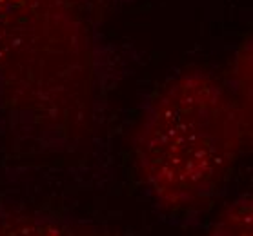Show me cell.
I'll return each mask as SVG.
<instances>
[{"label":"cell","instance_id":"cell-3","mask_svg":"<svg viewBox=\"0 0 253 236\" xmlns=\"http://www.w3.org/2000/svg\"><path fill=\"white\" fill-rule=\"evenodd\" d=\"M0 236H111L89 225H69L51 220L18 218L0 222Z\"/></svg>","mask_w":253,"mask_h":236},{"label":"cell","instance_id":"cell-5","mask_svg":"<svg viewBox=\"0 0 253 236\" xmlns=\"http://www.w3.org/2000/svg\"><path fill=\"white\" fill-rule=\"evenodd\" d=\"M252 38L248 36L235 49L228 76L224 78L230 84L231 91L237 95V98L250 109H252Z\"/></svg>","mask_w":253,"mask_h":236},{"label":"cell","instance_id":"cell-1","mask_svg":"<svg viewBox=\"0 0 253 236\" xmlns=\"http://www.w3.org/2000/svg\"><path fill=\"white\" fill-rule=\"evenodd\" d=\"M108 62L100 15L84 0H0V109L57 145L95 131Z\"/></svg>","mask_w":253,"mask_h":236},{"label":"cell","instance_id":"cell-4","mask_svg":"<svg viewBox=\"0 0 253 236\" xmlns=\"http://www.w3.org/2000/svg\"><path fill=\"white\" fill-rule=\"evenodd\" d=\"M206 236H253L252 195H241L220 213Z\"/></svg>","mask_w":253,"mask_h":236},{"label":"cell","instance_id":"cell-6","mask_svg":"<svg viewBox=\"0 0 253 236\" xmlns=\"http://www.w3.org/2000/svg\"><path fill=\"white\" fill-rule=\"evenodd\" d=\"M87 6L91 7L93 11L100 15L104 13L106 9H110V7H117V6H124V4H131L135 0H84Z\"/></svg>","mask_w":253,"mask_h":236},{"label":"cell","instance_id":"cell-2","mask_svg":"<svg viewBox=\"0 0 253 236\" xmlns=\"http://www.w3.org/2000/svg\"><path fill=\"white\" fill-rule=\"evenodd\" d=\"M250 142L252 109L224 76L191 67L151 95L131 149L150 195L168 209H184L219 195Z\"/></svg>","mask_w":253,"mask_h":236}]
</instances>
